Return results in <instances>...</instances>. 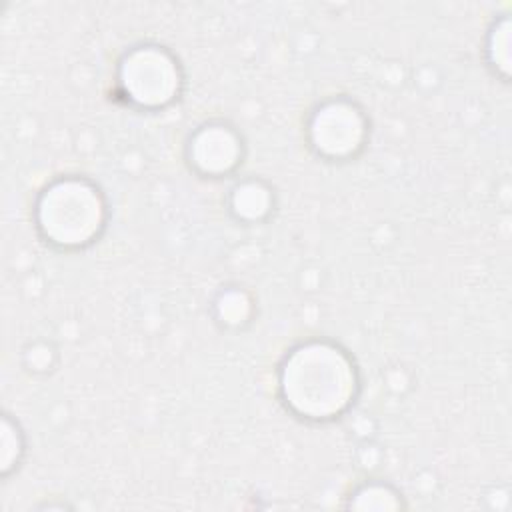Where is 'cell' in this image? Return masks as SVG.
<instances>
[{"mask_svg": "<svg viewBox=\"0 0 512 512\" xmlns=\"http://www.w3.org/2000/svg\"><path fill=\"white\" fill-rule=\"evenodd\" d=\"M246 144L236 126L226 120L198 124L186 138L184 156L188 168L208 180L232 176L244 162Z\"/></svg>", "mask_w": 512, "mask_h": 512, "instance_id": "cell-5", "label": "cell"}, {"mask_svg": "<svg viewBox=\"0 0 512 512\" xmlns=\"http://www.w3.org/2000/svg\"><path fill=\"white\" fill-rule=\"evenodd\" d=\"M184 92V70L176 54L156 42L124 50L116 62L114 94L132 110L162 112Z\"/></svg>", "mask_w": 512, "mask_h": 512, "instance_id": "cell-3", "label": "cell"}, {"mask_svg": "<svg viewBox=\"0 0 512 512\" xmlns=\"http://www.w3.org/2000/svg\"><path fill=\"white\" fill-rule=\"evenodd\" d=\"M362 390L354 356L336 340L306 338L290 346L276 368V396L284 410L308 424L346 416Z\"/></svg>", "mask_w": 512, "mask_h": 512, "instance_id": "cell-1", "label": "cell"}, {"mask_svg": "<svg viewBox=\"0 0 512 512\" xmlns=\"http://www.w3.org/2000/svg\"><path fill=\"white\" fill-rule=\"evenodd\" d=\"M486 66L504 84L510 80V18L500 14L488 28L484 42Z\"/></svg>", "mask_w": 512, "mask_h": 512, "instance_id": "cell-8", "label": "cell"}, {"mask_svg": "<svg viewBox=\"0 0 512 512\" xmlns=\"http://www.w3.org/2000/svg\"><path fill=\"white\" fill-rule=\"evenodd\" d=\"M304 138L316 158L344 164L364 152L370 140V118L354 98L328 96L310 108Z\"/></svg>", "mask_w": 512, "mask_h": 512, "instance_id": "cell-4", "label": "cell"}, {"mask_svg": "<svg viewBox=\"0 0 512 512\" xmlns=\"http://www.w3.org/2000/svg\"><path fill=\"white\" fill-rule=\"evenodd\" d=\"M0 430H2L0 470H2V476L8 478L14 470H18V466L24 458L26 438H24V432H22L18 420H14L8 412H4V416H2V428Z\"/></svg>", "mask_w": 512, "mask_h": 512, "instance_id": "cell-10", "label": "cell"}, {"mask_svg": "<svg viewBox=\"0 0 512 512\" xmlns=\"http://www.w3.org/2000/svg\"><path fill=\"white\" fill-rule=\"evenodd\" d=\"M214 318L224 328H242L252 318V298L246 290L238 286H230L218 292V296L212 302Z\"/></svg>", "mask_w": 512, "mask_h": 512, "instance_id": "cell-9", "label": "cell"}, {"mask_svg": "<svg viewBox=\"0 0 512 512\" xmlns=\"http://www.w3.org/2000/svg\"><path fill=\"white\" fill-rule=\"evenodd\" d=\"M32 218L38 236L50 248L80 252L100 240L110 208L104 190L92 178L62 174L38 192Z\"/></svg>", "mask_w": 512, "mask_h": 512, "instance_id": "cell-2", "label": "cell"}, {"mask_svg": "<svg viewBox=\"0 0 512 512\" xmlns=\"http://www.w3.org/2000/svg\"><path fill=\"white\" fill-rule=\"evenodd\" d=\"M344 506L348 510L386 512V510H402V508H406V502H404L402 492L396 486H392L390 482L368 478V480L356 484L348 492Z\"/></svg>", "mask_w": 512, "mask_h": 512, "instance_id": "cell-7", "label": "cell"}, {"mask_svg": "<svg viewBox=\"0 0 512 512\" xmlns=\"http://www.w3.org/2000/svg\"><path fill=\"white\" fill-rule=\"evenodd\" d=\"M274 204V190L268 182L258 178L238 180L228 192V210L244 224L264 222L272 214Z\"/></svg>", "mask_w": 512, "mask_h": 512, "instance_id": "cell-6", "label": "cell"}]
</instances>
